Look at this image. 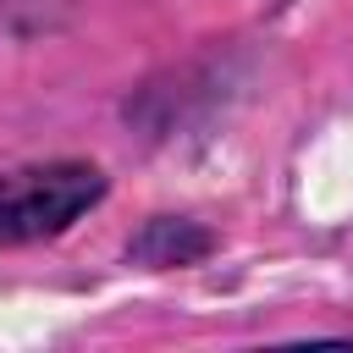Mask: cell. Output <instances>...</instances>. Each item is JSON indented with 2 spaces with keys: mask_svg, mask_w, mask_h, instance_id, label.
<instances>
[{
  "mask_svg": "<svg viewBox=\"0 0 353 353\" xmlns=\"http://www.w3.org/2000/svg\"><path fill=\"white\" fill-rule=\"evenodd\" d=\"M99 193H105V176L83 160L11 171V176H0V243L50 237V232L72 226Z\"/></svg>",
  "mask_w": 353,
  "mask_h": 353,
  "instance_id": "cell-1",
  "label": "cell"
},
{
  "mask_svg": "<svg viewBox=\"0 0 353 353\" xmlns=\"http://www.w3.org/2000/svg\"><path fill=\"white\" fill-rule=\"evenodd\" d=\"M204 248H210V232H199V226H188V221H154V226L132 243V254L149 259V265H182V259H199Z\"/></svg>",
  "mask_w": 353,
  "mask_h": 353,
  "instance_id": "cell-2",
  "label": "cell"
}]
</instances>
